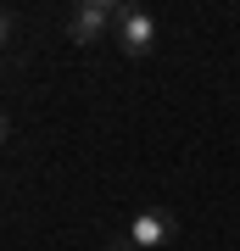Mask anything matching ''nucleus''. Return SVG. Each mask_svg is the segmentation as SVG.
Segmentation results:
<instances>
[{"mask_svg": "<svg viewBox=\"0 0 240 251\" xmlns=\"http://www.w3.org/2000/svg\"><path fill=\"white\" fill-rule=\"evenodd\" d=\"M117 45H123V56H151L157 17L145 6H117Z\"/></svg>", "mask_w": 240, "mask_h": 251, "instance_id": "2", "label": "nucleus"}, {"mask_svg": "<svg viewBox=\"0 0 240 251\" xmlns=\"http://www.w3.org/2000/svg\"><path fill=\"white\" fill-rule=\"evenodd\" d=\"M173 234H179L173 212H168V206H151V212H140L129 224V246H168Z\"/></svg>", "mask_w": 240, "mask_h": 251, "instance_id": "3", "label": "nucleus"}, {"mask_svg": "<svg viewBox=\"0 0 240 251\" xmlns=\"http://www.w3.org/2000/svg\"><path fill=\"white\" fill-rule=\"evenodd\" d=\"M6 39H11V17L0 11V45H6Z\"/></svg>", "mask_w": 240, "mask_h": 251, "instance_id": "4", "label": "nucleus"}, {"mask_svg": "<svg viewBox=\"0 0 240 251\" xmlns=\"http://www.w3.org/2000/svg\"><path fill=\"white\" fill-rule=\"evenodd\" d=\"M107 28H117V6L112 0H79L67 11V39L73 45H95Z\"/></svg>", "mask_w": 240, "mask_h": 251, "instance_id": "1", "label": "nucleus"}, {"mask_svg": "<svg viewBox=\"0 0 240 251\" xmlns=\"http://www.w3.org/2000/svg\"><path fill=\"white\" fill-rule=\"evenodd\" d=\"M0 145H6V112H0Z\"/></svg>", "mask_w": 240, "mask_h": 251, "instance_id": "5", "label": "nucleus"}]
</instances>
